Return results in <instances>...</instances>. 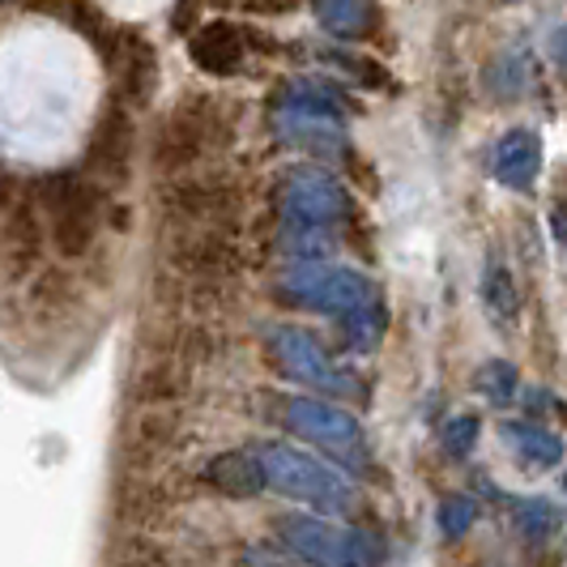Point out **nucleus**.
Instances as JSON below:
<instances>
[{"mask_svg":"<svg viewBox=\"0 0 567 567\" xmlns=\"http://www.w3.org/2000/svg\"><path fill=\"white\" fill-rule=\"evenodd\" d=\"M112 200L99 184H90L82 171H48L34 175V205L48 227V244L60 260H85L99 244V230L107 227Z\"/></svg>","mask_w":567,"mask_h":567,"instance_id":"1","label":"nucleus"},{"mask_svg":"<svg viewBox=\"0 0 567 567\" xmlns=\"http://www.w3.org/2000/svg\"><path fill=\"white\" fill-rule=\"evenodd\" d=\"M230 142V115H223V103L214 94H184L175 99L158 128H154V171L158 179H179L200 171V163Z\"/></svg>","mask_w":567,"mask_h":567,"instance_id":"2","label":"nucleus"},{"mask_svg":"<svg viewBox=\"0 0 567 567\" xmlns=\"http://www.w3.org/2000/svg\"><path fill=\"white\" fill-rule=\"evenodd\" d=\"M133 163H137V120L133 107H124L120 99H107V107L99 112L90 137L82 150V171L90 184H99L107 197H120L133 179Z\"/></svg>","mask_w":567,"mask_h":567,"instance_id":"3","label":"nucleus"},{"mask_svg":"<svg viewBox=\"0 0 567 567\" xmlns=\"http://www.w3.org/2000/svg\"><path fill=\"white\" fill-rule=\"evenodd\" d=\"M260 461H265L269 486H278L286 499H299V504L324 512V516H341V512H350V504H354L350 483L341 474H333L329 465H320L316 456L299 453V449L265 444Z\"/></svg>","mask_w":567,"mask_h":567,"instance_id":"4","label":"nucleus"},{"mask_svg":"<svg viewBox=\"0 0 567 567\" xmlns=\"http://www.w3.org/2000/svg\"><path fill=\"white\" fill-rule=\"evenodd\" d=\"M282 542L316 567H380L384 546L363 529H338L320 516H282L278 520Z\"/></svg>","mask_w":567,"mask_h":567,"instance_id":"5","label":"nucleus"},{"mask_svg":"<svg viewBox=\"0 0 567 567\" xmlns=\"http://www.w3.org/2000/svg\"><path fill=\"white\" fill-rule=\"evenodd\" d=\"M158 205L167 227H223V223H235L239 197L227 179L193 171V175L167 179L158 188Z\"/></svg>","mask_w":567,"mask_h":567,"instance_id":"6","label":"nucleus"},{"mask_svg":"<svg viewBox=\"0 0 567 567\" xmlns=\"http://www.w3.org/2000/svg\"><path fill=\"white\" fill-rule=\"evenodd\" d=\"M99 56L112 73V99H120L124 107H145L150 94H154V82H158V52L154 43H145L137 30L112 27L99 43Z\"/></svg>","mask_w":567,"mask_h":567,"instance_id":"7","label":"nucleus"},{"mask_svg":"<svg viewBox=\"0 0 567 567\" xmlns=\"http://www.w3.org/2000/svg\"><path fill=\"white\" fill-rule=\"evenodd\" d=\"M82 295H85L82 278L69 265H43L27 282L22 312H27V320L34 329H56V324H69L78 316Z\"/></svg>","mask_w":567,"mask_h":567,"instance_id":"8","label":"nucleus"},{"mask_svg":"<svg viewBox=\"0 0 567 567\" xmlns=\"http://www.w3.org/2000/svg\"><path fill=\"white\" fill-rule=\"evenodd\" d=\"M290 426L299 435L316 440L320 449H329L341 461H363V431L350 414H341L333 405H320V401H295L290 405Z\"/></svg>","mask_w":567,"mask_h":567,"instance_id":"9","label":"nucleus"},{"mask_svg":"<svg viewBox=\"0 0 567 567\" xmlns=\"http://www.w3.org/2000/svg\"><path fill=\"white\" fill-rule=\"evenodd\" d=\"M179 440V410H133V419L120 435V456L128 470H150L154 461L171 453V444Z\"/></svg>","mask_w":567,"mask_h":567,"instance_id":"10","label":"nucleus"},{"mask_svg":"<svg viewBox=\"0 0 567 567\" xmlns=\"http://www.w3.org/2000/svg\"><path fill=\"white\" fill-rule=\"evenodd\" d=\"M542 171V142L529 128H512L491 145V179L512 193H529Z\"/></svg>","mask_w":567,"mask_h":567,"instance_id":"11","label":"nucleus"},{"mask_svg":"<svg viewBox=\"0 0 567 567\" xmlns=\"http://www.w3.org/2000/svg\"><path fill=\"white\" fill-rule=\"evenodd\" d=\"M205 483L223 499H256L269 486V474H265L260 453H223L205 465Z\"/></svg>","mask_w":567,"mask_h":567,"instance_id":"12","label":"nucleus"},{"mask_svg":"<svg viewBox=\"0 0 567 567\" xmlns=\"http://www.w3.org/2000/svg\"><path fill=\"white\" fill-rule=\"evenodd\" d=\"M115 520L124 525V529H133V534H150L154 529V520L163 516L167 508V491L163 486H154L150 478H124L120 491H115Z\"/></svg>","mask_w":567,"mask_h":567,"instance_id":"13","label":"nucleus"},{"mask_svg":"<svg viewBox=\"0 0 567 567\" xmlns=\"http://www.w3.org/2000/svg\"><path fill=\"white\" fill-rule=\"evenodd\" d=\"M278 354H282V368L308 384H324V389H350V380H341L338 371L329 368V359L320 354V346L303 333H282L278 338Z\"/></svg>","mask_w":567,"mask_h":567,"instance_id":"14","label":"nucleus"},{"mask_svg":"<svg viewBox=\"0 0 567 567\" xmlns=\"http://www.w3.org/2000/svg\"><path fill=\"white\" fill-rule=\"evenodd\" d=\"M504 440L512 444V453L520 456L525 465H538V470H550L564 461V444L555 431H546L538 423H504Z\"/></svg>","mask_w":567,"mask_h":567,"instance_id":"15","label":"nucleus"},{"mask_svg":"<svg viewBox=\"0 0 567 567\" xmlns=\"http://www.w3.org/2000/svg\"><path fill=\"white\" fill-rule=\"evenodd\" d=\"M508 512L516 534L529 542H542L564 529V508L550 504V499H542V495H508Z\"/></svg>","mask_w":567,"mask_h":567,"instance_id":"16","label":"nucleus"},{"mask_svg":"<svg viewBox=\"0 0 567 567\" xmlns=\"http://www.w3.org/2000/svg\"><path fill=\"white\" fill-rule=\"evenodd\" d=\"M483 303H486V312H491V320H495V324H504V329H512V324H516V316H520V295H516V282H512V269L499 260V256H491V260H486Z\"/></svg>","mask_w":567,"mask_h":567,"instance_id":"17","label":"nucleus"},{"mask_svg":"<svg viewBox=\"0 0 567 567\" xmlns=\"http://www.w3.org/2000/svg\"><path fill=\"white\" fill-rule=\"evenodd\" d=\"M474 389H478L491 405H508V401L516 398V389H520V375H516V368H512L508 359H491V363H483L478 375H474Z\"/></svg>","mask_w":567,"mask_h":567,"instance_id":"18","label":"nucleus"},{"mask_svg":"<svg viewBox=\"0 0 567 567\" xmlns=\"http://www.w3.org/2000/svg\"><path fill=\"white\" fill-rule=\"evenodd\" d=\"M529 90V60L520 52H508L491 64V94L495 99H516Z\"/></svg>","mask_w":567,"mask_h":567,"instance_id":"19","label":"nucleus"},{"mask_svg":"<svg viewBox=\"0 0 567 567\" xmlns=\"http://www.w3.org/2000/svg\"><path fill=\"white\" fill-rule=\"evenodd\" d=\"M435 520H440V534L444 538H461V534H470L474 529V520H478V499L474 495H449L440 512H435Z\"/></svg>","mask_w":567,"mask_h":567,"instance_id":"20","label":"nucleus"},{"mask_svg":"<svg viewBox=\"0 0 567 567\" xmlns=\"http://www.w3.org/2000/svg\"><path fill=\"white\" fill-rule=\"evenodd\" d=\"M22 205H34V175H22V171L0 163V218Z\"/></svg>","mask_w":567,"mask_h":567,"instance_id":"21","label":"nucleus"},{"mask_svg":"<svg viewBox=\"0 0 567 567\" xmlns=\"http://www.w3.org/2000/svg\"><path fill=\"white\" fill-rule=\"evenodd\" d=\"M444 453L449 456H465L474 453V444H478V414H453L449 423H444Z\"/></svg>","mask_w":567,"mask_h":567,"instance_id":"22","label":"nucleus"},{"mask_svg":"<svg viewBox=\"0 0 567 567\" xmlns=\"http://www.w3.org/2000/svg\"><path fill=\"white\" fill-rule=\"evenodd\" d=\"M546 52H550V60H555V69L567 78V22L564 27L550 30V39H546Z\"/></svg>","mask_w":567,"mask_h":567,"instance_id":"23","label":"nucleus"},{"mask_svg":"<svg viewBox=\"0 0 567 567\" xmlns=\"http://www.w3.org/2000/svg\"><path fill=\"white\" fill-rule=\"evenodd\" d=\"M244 9H252V13H286V9H295L299 0H239Z\"/></svg>","mask_w":567,"mask_h":567,"instance_id":"24","label":"nucleus"},{"mask_svg":"<svg viewBox=\"0 0 567 567\" xmlns=\"http://www.w3.org/2000/svg\"><path fill=\"white\" fill-rule=\"evenodd\" d=\"M555 235L567 244V205H559V214H555Z\"/></svg>","mask_w":567,"mask_h":567,"instance_id":"25","label":"nucleus"},{"mask_svg":"<svg viewBox=\"0 0 567 567\" xmlns=\"http://www.w3.org/2000/svg\"><path fill=\"white\" fill-rule=\"evenodd\" d=\"M495 4H516V0H495Z\"/></svg>","mask_w":567,"mask_h":567,"instance_id":"26","label":"nucleus"},{"mask_svg":"<svg viewBox=\"0 0 567 567\" xmlns=\"http://www.w3.org/2000/svg\"><path fill=\"white\" fill-rule=\"evenodd\" d=\"M564 491H567V470H564Z\"/></svg>","mask_w":567,"mask_h":567,"instance_id":"27","label":"nucleus"}]
</instances>
